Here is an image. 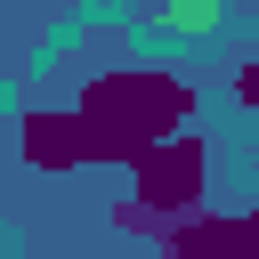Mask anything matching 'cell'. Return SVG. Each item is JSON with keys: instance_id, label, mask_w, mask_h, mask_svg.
<instances>
[{"instance_id": "obj_3", "label": "cell", "mask_w": 259, "mask_h": 259, "mask_svg": "<svg viewBox=\"0 0 259 259\" xmlns=\"http://www.w3.org/2000/svg\"><path fill=\"white\" fill-rule=\"evenodd\" d=\"M162 259H259V210L235 219H178L162 235Z\"/></svg>"}, {"instance_id": "obj_4", "label": "cell", "mask_w": 259, "mask_h": 259, "mask_svg": "<svg viewBox=\"0 0 259 259\" xmlns=\"http://www.w3.org/2000/svg\"><path fill=\"white\" fill-rule=\"evenodd\" d=\"M235 89H243V105H259V57L243 65V81H235Z\"/></svg>"}, {"instance_id": "obj_2", "label": "cell", "mask_w": 259, "mask_h": 259, "mask_svg": "<svg viewBox=\"0 0 259 259\" xmlns=\"http://www.w3.org/2000/svg\"><path fill=\"white\" fill-rule=\"evenodd\" d=\"M202 178H210L202 138H162V146H146V154L130 162V186H138V194L113 202V227L162 243L178 219H202Z\"/></svg>"}, {"instance_id": "obj_1", "label": "cell", "mask_w": 259, "mask_h": 259, "mask_svg": "<svg viewBox=\"0 0 259 259\" xmlns=\"http://www.w3.org/2000/svg\"><path fill=\"white\" fill-rule=\"evenodd\" d=\"M186 105H194V89L178 81V73H162V65H113V73H97L89 89H81V154L89 162H138L146 146H162V138H178V121H186Z\"/></svg>"}]
</instances>
